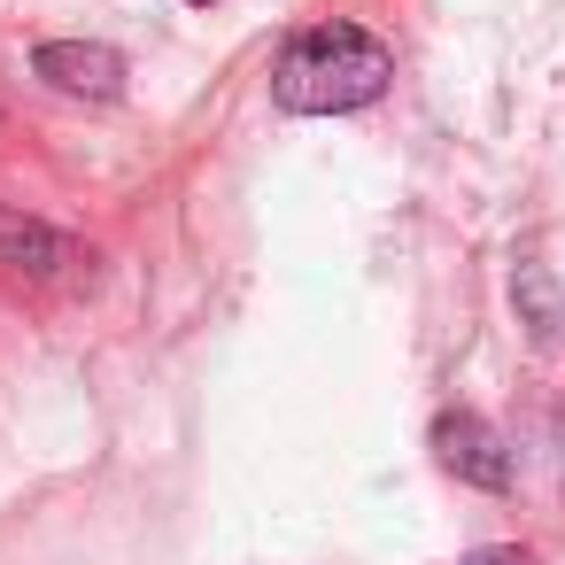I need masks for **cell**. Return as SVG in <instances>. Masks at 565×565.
<instances>
[{
	"mask_svg": "<svg viewBox=\"0 0 565 565\" xmlns=\"http://www.w3.org/2000/svg\"><path fill=\"white\" fill-rule=\"evenodd\" d=\"M0 271L24 279V287H78V279H94V248L71 241L63 225L32 217V210L0 202Z\"/></svg>",
	"mask_w": 565,
	"mask_h": 565,
	"instance_id": "7a4b0ae2",
	"label": "cell"
},
{
	"mask_svg": "<svg viewBox=\"0 0 565 565\" xmlns=\"http://www.w3.org/2000/svg\"><path fill=\"white\" fill-rule=\"evenodd\" d=\"M457 565H534V550H519V542H488V550H472V557H457Z\"/></svg>",
	"mask_w": 565,
	"mask_h": 565,
	"instance_id": "8992f818",
	"label": "cell"
},
{
	"mask_svg": "<svg viewBox=\"0 0 565 565\" xmlns=\"http://www.w3.org/2000/svg\"><path fill=\"white\" fill-rule=\"evenodd\" d=\"M395 78V47L349 17H326V24H302L279 63H271V102L287 117H349V109H372Z\"/></svg>",
	"mask_w": 565,
	"mask_h": 565,
	"instance_id": "6da1fadb",
	"label": "cell"
},
{
	"mask_svg": "<svg viewBox=\"0 0 565 565\" xmlns=\"http://www.w3.org/2000/svg\"><path fill=\"white\" fill-rule=\"evenodd\" d=\"M511 302H519V326L534 333V349H557L565 341V295H557V279H550V264H519L511 271Z\"/></svg>",
	"mask_w": 565,
	"mask_h": 565,
	"instance_id": "5b68a950",
	"label": "cell"
},
{
	"mask_svg": "<svg viewBox=\"0 0 565 565\" xmlns=\"http://www.w3.org/2000/svg\"><path fill=\"white\" fill-rule=\"evenodd\" d=\"M434 465H441L449 480L480 488V495H503V488H511V449H503V434H495L480 411H465V403L434 418Z\"/></svg>",
	"mask_w": 565,
	"mask_h": 565,
	"instance_id": "277c9868",
	"label": "cell"
},
{
	"mask_svg": "<svg viewBox=\"0 0 565 565\" xmlns=\"http://www.w3.org/2000/svg\"><path fill=\"white\" fill-rule=\"evenodd\" d=\"M32 78L63 102H117L132 63L109 47V40H40L32 47Z\"/></svg>",
	"mask_w": 565,
	"mask_h": 565,
	"instance_id": "3957f363",
	"label": "cell"
},
{
	"mask_svg": "<svg viewBox=\"0 0 565 565\" xmlns=\"http://www.w3.org/2000/svg\"><path fill=\"white\" fill-rule=\"evenodd\" d=\"M186 9H210V0H186Z\"/></svg>",
	"mask_w": 565,
	"mask_h": 565,
	"instance_id": "52a82bcc",
	"label": "cell"
}]
</instances>
